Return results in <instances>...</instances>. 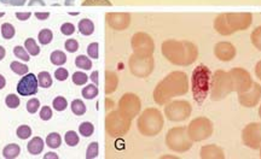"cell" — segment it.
I'll return each mask as SVG.
<instances>
[{
  "label": "cell",
  "instance_id": "1",
  "mask_svg": "<svg viewBox=\"0 0 261 159\" xmlns=\"http://www.w3.org/2000/svg\"><path fill=\"white\" fill-rule=\"evenodd\" d=\"M189 90L188 75L182 71H173L163 79L154 89V100L159 105H166L174 97L187 94Z\"/></svg>",
  "mask_w": 261,
  "mask_h": 159
},
{
  "label": "cell",
  "instance_id": "2",
  "mask_svg": "<svg viewBox=\"0 0 261 159\" xmlns=\"http://www.w3.org/2000/svg\"><path fill=\"white\" fill-rule=\"evenodd\" d=\"M163 57L172 64L179 67H188L195 63L198 57V48L191 41L169 39L162 44Z\"/></svg>",
  "mask_w": 261,
  "mask_h": 159
},
{
  "label": "cell",
  "instance_id": "3",
  "mask_svg": "<svg viewBox=\"0 0 261 159\" xmlns=\"http://www.w3.org/2000/svg\"><path fill=\"white\" fill-rule=\"evenodd\" d=\"M253 22V16L249 12L243 14H221L215 18L214 29L218 33L224 35H231L236 31L246 30L250 27Z\"/></svg>",
  "mask_w": 261,
  "mask_h": 159
},
{
  "label": "cell",
  "instance_id": "4",
  "mask_svg": "<svg viewBox=\"0 0 261 159\" xmlns=\"http://www.w3.org/2000/svg\"><path fill=\"white\" fill-rule=\"evenodd\" d=\"M211 80L212 73L210 68L203 66V64L195 68L191 77V88L194 99L198 104L203 103L210 94Z\"/></svg>",
  "mask_w": 261,
  "mask_h": 159
},
{
  "label": "cell",
  "instance_id": "5",
  "mask_svg": "<svg viewBox=\"0 0 261 159\" xmlns=\"http://www.w3.org/2000/svg\"><path fill=\"white\" fill-rule=\"evenodd\" d=\"M163 123L165 121H163V116L160 110L149 108L144 110L139 116L137 125H138V131L142 135L155 136L162 131Z\"/></svg>",
  "mask_w": 261,
  "mask_h": 159
},
{
  "label": "cell",
  "instance_id": "6",
  "mask_svg": "<svg viewBox=\"0 0 261 159\" xmlns=\"http://www.w3.org/2000/svg\"><path fill=\"white\" fill-rule=\"evenodd\" d=\"M211 98L213 102H219L233 92L232 83L228 71L217 70L211 80Z\"/></svg>",
  "mask_w": 261,
  "mask_h": 159
},
{
  "label": "cell",
  "instance_id": "7",
  "mask_svg": "<svg viewBox=\"0 0 261 159\" xmlns=\"http://www.w3.org/2000/svg\"><path fill=\"white\" fill-rule=\"evenodd\" d=\"M191 138L188 134V129L184 126H175L172 128L167 133L166 136V145L168 146L169 150L178 152V153H184L192 147Z\"/></svg>",
  "mask_w": 261,
  "mask_h": 159
},
{
  "label": "cell",
  "instance_id": "8",
  "mask_svg": "<svg viewBox=\"0 0 261 159\" xmlns=\"http://www.w3.org/2000/svg\"><path fill=\"white\" fill-rule=\"evenodd\" d=\"M130 121L132 119L123 115L120 110L112 111L108 113L106 117V131L108 134L114 138L125 135L130 128Z\"/></svg>",
  "mask_w": 261,
  "mask_h": 159
},
{
  "label": "cell",
  "instance_id": "9",
  "mask_svg": "<svg viewBox=\"0 0 261 159\" xmlns=\"http://www.w3.org/2000/svg\"><path fill=\"white\" fill-rule=\"evenodd\" d=\"M214 126L210 119L205 117H197L191 121L188 126V134L192 141H203L211 138L213 134Z\"/></svg>",
  "mask_w": 261,
  "mask_h": 159
},
{
  "label": "cell",
  "instance_id": "10",
  "mask_svg": "<svg viewBox=\"0 0 261 159\" xmlns=\"http://www.w3.org/2000/svg\"><path fill=\"white\" fill-rule=\"evenodd\" d=\"M191 105L185 100H175L167 104L165 106V115L169 121L172 122H181L190 117L191 115Z\"/></svg>",
  "mask_w": 261,
  "mask_h": 159
},
{
  "label": "cell",
  "instance_id": "11",
  "mask_svg": "<svg viewBox=\"0 0 261 159\" xmlns=\"http://www.w3.org/2000/svg\"><path fill=\"white\" fill-rule=\"evenodd\" d=\"M129 70L133 75L137 77H148L154 70V58L150 57H140L133 53L128 60Z\"/></svg>",
  "mask_w": 261,
  "mask_h": 159
},
{
  "label": "cell",
  "instance_id": "12",
  "mask_svg": "<svg viewBox=\"0 0 261 159\" xmlns=\"http://www.w3.org/2000/svg\"><path fill=\"white\" fill-rule=\"evenodd\" d=\"M130 45H132L135 54L140 57L152 56L155 51L154 41H152L151 37L146 33H137L133 35Z\"/></svg>",
  "mask_w": 261,
  "mask_h": 159
},
{
  "label": "cell",
  "instance_id": "13",
  "mask_svg": "<svg viewBox=\"0 0 261 159\" xmlns=\"http://www.w3.org/2000/svg\"><path fill=\"white\" fill-rule=\"evenodd\" d=\"M231 77V83H232V89L233 92L242 93L246 92L252 87L253 80L250 74L248 73L243 68H233L228 71Z\"/></svg>",
  "mask_w": 261,
  "mask_h": 159
},
{
  "label": "cell",
  "instance_id": "14",
  "mask_svg": "<svg viewBox=\"0 0 261 159\" xmlns=\"http://www.w3.org/2000/svg\"><path fill=\"white\" fill-rule=\"evenodd\" d=\"M140 109H142V103H140L139 97L136 94L126 93L119 100V110L130 119L138 116Z\"/></svg>",
  "mask_w": 261,
  "mask_h": 159
},
{
  "label": "cell",
  "instance_id": "15",
  "mask_svg": "<svg viewBox=\"0 0 261 159\" xmlns=\"http://www.w3.org/2000/svg\"><path fill=\"white\" fill-rule=\"evenodd\" d=\"M242 141L247 147L259 150L261 146V123H249L242 132Z\"/></svg>",
  "mask_w": 261,
  "mask_h": 159
},
{
  "label": "cell",
  "instance_id": "16",
  "mask_svg": "<svg viewBox=\"0 0 261 159\" xmlns=\"http://www.w3.org/2000/svg\"><path fill=\"white\" fill-rule=\"evenodd\" d=\"M261 100V86L259 83L253 82L252 87L246 92L238 93V102L244 108H254Z\"/></svg>",
  "mask_w": 261,
  "mask_h": 159
},
{
  "label": "cell",
  "instance_id": "17",
  "mask_svg": "<svg viewBox=\"0 0 261 159\" xmlns=\"http://www.w3.org/2000/svg\"><path fill=\"white\" fill-rule=\"evenodd\" d=\"M16 88H17V93L22 97L35 96L39 88L38 77L34 74H25L24 77L19 80Z\"/></svg>",
  "mask_w": 261,
  "mask_h": 159
},
{
  "label": "cell",
  "instance_id": "18",
  "mask_svg": "<svg viewBox=\"0 0 261 159\" xmlns=\"http://www.w3.org/2000/svg\"><path fill=\"white\" fill-rule=\"evenodd\" d=\"M106 18L107 23L115 30H125L130 23V15L127 12H109Z\"/></svg>",
  "mask_w": 261,
  "mask_h": 159
},
{
  "label": "cell",
  "instance_id": "19",
  "mask_svg": "<svg viewBox=\"0 0 261 159\" xmlns=\"http://www.w3.org/2000/svg\"><path fill=\"white\" fill-rule=\"evenodd\" d=\"M214 54L221 61H230L236 56V47L230 42H218L214 46Z\"/></svg>",
  "mask_w": 261,
  "mask_h": 159
},
{
  "label": "cell",
  "instance_id": "20",
  "mask_svg": "<svg viewBox=\"0 0 261 159\" xmlns=\"http://www.w3.org/2000/svg\"><path fill=\"white\" fill-rule=\"evenodd\" d=\"M200 157L202 159H224L225 153L219 146L217 145H207L201 148Z\"/></svg>",
  "mask_w": 261,
  "mask_h": 159
},
{
  "label": "cell",
  "instance_id": "21",
  "mask_svg": "<svg viewBox=\"0 0 261 159\" xmlns=\"http://www.w3.org/2000/svg\"><path fill=\"white\" fill-rule=\"evenodd\" d=\"M117 84H119V77L114 71H106V93L112 94L116 90Z\"/></svg>",
  "mask_w": 261,
  "mask_h": 159
},
{
  "label": "cell",
  "instance_id": "22",
  "mask_svg": "<svg viewBox=\"0 0 261 159\" xmlns=\"http://www.w3.org/2000/svg\"><path fill=\"white\" fill-rule=\"evenodd\" d=\"M28 152L33 155L40 154L42 150H44V140L41 138H33L31 141L28 142Z\"/></svg>",
  "mask_w": 261,
  "mask_h": 159
},
{
  "label": "cell",
  "instance_id": "23",
  "mask_svg": "<svg viewBox=\"0 0 261 159\" xmlns=\"http://www.w3.org/2000/svg\"><path fill=\"white\" fill-rule=\"evenodd\" d=\"M79 31L85 37H89V35H92L94 31V24L93 22L89 18H84L79 22Z\"/></svg>",
  "mask_w": 261,
  "mask_h": 159
},
{
  "label": "cell",
  "instance_id": "24",
  "mask_svg": "<svg viewBox=\"0 0 261 159\" xmlns=\"http://www.w3.org/2000/svg\"><path fill=\"white\" fill-rule=\"evenodd\" d=\"M19 152H21V148H19L18 145L10 144L5 146V148L3 150V157L6 159H15L18 157Z\"/></svg>",
  "mask_w": 261,
  "mask_h": 159
},
{
  "label": "cell",
  "instance_id": "25",
  "mask_svg": "<svg viewBox=\"0 0 261 159\" xmlns=\"http://www.w3.org/2000/svg\"><path fill=\"white\" fill-rule=\"evenodd\" d=\"M50 59H51V63L54 64V66L61 67V66H63V64H65V61H67V56H65L64 52H62V51H54L51 53Z\"/></svg>",
  "mask_w": 261,
  "mask_h": 159
},
{
  "label": "cell",
  "instance_id": "26",
  "mask_svg": "<svg viewBox=\"0 0 261 159\" xmlns=\"http://www.w3.org/2000/svg\"><path fill=\"white\" fill-rule=\"evenodd\" d=\"M38 82L39 86L42 87V88H48V87L52 86V77L50 73L47 71H41L38 75Z\"/></svg>",
  "mask_w": 261,
  "mask_h": 159
},
{
  "label": "cell",
  "instance_id": "27",
  "mask_svg": "<svg viewBox=\"0 0 261 159\" xmlns=\"http://www.w3.org/2000/svg\"><path fill=\"white\" fill-rule=\"evenodd\" d=\"M71 111L75 113L76 116H83L85 112H86V105H85L83 100L80 99H75L71 102Z\"/></svg>",
  "mask_w": 261,
  "mask_h": 159
},
{
  "label": "cell",
  "instance_id": "28",
  "mask_svg": "<svg viewBox=\"0 0 261 159\" xmlns=\"http://www.w3.org/2000/svg\"><path fill=\"white\" fill-rule=\"evenodd\" d=\"M24 47L27 48V52L31 56H38L40 53V48H39L37 42L33 38H29L24 41Z\"/></svg>",
  "mask_w": 261,
  "mask_h": 159
},
{
  "label": "cell",
  "instance_id": "29",
  "mask_svg": "<svg viewBox=\"0 0 261 159\" xmlns=\"http://www.w3.org/2000/svg\"><path fill=\"white\" fill-rule=\"evenodd\" d=\"M61 142H62V139L58 133H51V134L47 135L46 145L50 148H58L61 146Z\"/></svg>",
  "mask_w": 261,
  "mask_h": 159
},
{
  "label": "cell",
  "instance_id": "30",
  "mask_svg": "<svg viewBox=\"0 0 261 159\" xmlns=\"http://www.w3.org/2000/svg\"><path fill=\"white\" fill-rule=\"evenodd\" d=\"M98 92H99V90H98V87L96 86V84H89V86L85 87L81 93H83V97L85 99L91 100V99L96 98V97L98 96Z\"/></svg>",
  "mask_w": 261,
  "mask_h": 159
},
{
  "label": "cell",
  "instance_id": "31",
  "mask_svg": "<svg viewBox=\"0 0 261 159\" xmlns=\"http://www.w3.org/2000/svg\"><path fill=\"white\" fill-rule=\"evenodd\" d=\"M75 66L80 69L84 70H90L92 68V61H91L90 58H87L86 56H77L76 59H75Z\"/></svg>",
  "mask_w": 261,
  "mask_h": 159
},
{
  "label": "cell",
  "instance_id": "32",
  "mask_svg": "<svg viewBox=\"0 0 261 159\" xmlns=\"http://www.w3.org/2000/svg\"><path fill=\"white\" fill-rule=\"evenodd\" d=\"M54 39V34L50 29H42V30L38 35V40L41 45H48Z\"/></svg>",
  "mask_w": 261,
  "mask_h": 159
},
{
  "label": "cell",
  "instance_id": "33",
  "mask_svg": "<svg viewBox=\"0 0 261 159\" xmlns=\"http://www.w3.org/2000/svg\"><path fill=\"white\" fill-rule=\"evenodd\" d=\"M64 140H65V144H67L68 146L74 147V146H76L77 144H79L80 139H79V135H77L76 133L73 131H69V132L65 133Z\"/></svg>",
  "mask_w": 261,
  "mask_h": 159
},
{
  "label": "cell",
  "instance_id": "34",
  "mask_svg": "<svg viewBox=\"0 0 261 159\" xmlns=\"http://www.w3.org/2000/svg\"><path fill=\"white\" fill-rule=\"evenodd\" d=\"M10 68H11V70L14 71L15 74H17V75H25V74H28L29 69L25 64L19 63V61H12V63L10 64Z\"/></svg>",
  "mask_w": 261,
  "mask_h": 159
},
{
  "label": "cell",
  "instance_id": "35",
  "mask_svg": "<svg viewBox=\"0 0 261 159\" xmlns=\"http://www.w3.org/2000/svg\"><path fill=\"white\" fill-rule=\"evenodd\" d=\"M15 34H16V30L12 24L4 23L2 25V35L3 38L6 39V40H10V39L14 38Z\"/></svg>",
  "mask_w": 261,
  "mask_h": 159
},
{
  "label": "cell",
  "instance_id": "36",
  "mask_svg": "<svg viewBox=\"0 0 261 159\" xmlns=\"http://www.w3.org/2000/svg\"><path fill=\"white\" fill-rule=\"evenodd\" d=\"M250 40H252V44L259 51H261V25L254 29L252 35H250Z\"/></svg>",
  "mask_w": 261,
  "mask_h": 159
},
{
  "label": "cell",
  "instance_id": "37",
  "mask_svg": "<svg viewBox=\"0 0 261 159\" xmlns=\"http://www.w3.org/2000/svg\"><path fill=\"white\" fill-rule=\"evenodd\" d=\"M79 132H80L81 135L85 136V138H89V136L93 134L94 126H93L92 123L84 122V123H81L80 126H79Z\"/></svg>",
  "mask_w": 261,
  "mask_h": 159
},
{
  "label": "cell",
  "instance_id": "38",
  "mask_svg": "<svg viewBox=\"0 0 261 159\" xmlns=\"http://www.w3.org/2000/svg\"><path fill=\"white\" fill-rule=\"evenodd\" d=\"M52 106H54V109L56 110V111H64L68 106L67 99H65L64 97H57V98H55L54 102H52Z\"/></svg>",
  "mask_w": 261,
  "mask_h": 159
},
{
  "label": "cell",
  "instance_id": "39",
  "mask_svg": "<svg viewBox=\"0 0 261 159\" xmlns=\"http://www.w3.org/2000/svg\"><path fill=\"white\" fill-rule=\"evenodd\" d=\"M16 134L21 140H27L28 138H31L32 135V129L29 128L28 125H19L17 128V132H16Z\"/></svg>",
  "mask_w": 261,
  "mask_h": 159
},
{
  "label": "cell",
  "instance_id": "40",
  "mask_svg": "<svg viewBox=\"0 0 261 159\" xmlns=\"http://www.w3.org/2000/svg\"><path fill=\"white\" fill-rule=\"evenodd\" d=\"M19 98L16 94H9L5 99V104L9 109H17L19 106Z\"/></svg>",
  "mask_w": 261,
  "mask_h": 159
},
{
  "label": "cell",
  "instance_id": "41",
  "mask_svg": "<svg viewBox=\"0 0 261 159\" xmlns=\"http://www.w3.org/2000/svg\"><path fill=\"white\" fill-rule=\"evenodd\" d=\"M87 80H89V76L85 73H83V71H76V73H74L73 82L76 84V86H83V84L87 82Z\"/></svg>",
  "mask_w": 261,
  "mask_h": 159
},
{
  "label": "cell",
  "instance_id": "42",
  "mask_svg": "<svg viewBox=\"0 0 261 159\" xmlns=\"http://www.w3.org/2000/svg\"><path fill=\"white\" fill-rule=\"evenodd\" d=\"M14 54L17 58H19L21 60L29 61V59H31V58H29V54H28L27 50H25V48L22 47V46H16L14 48Z\"/></svg>",
  "mask_w": 261,
  "mask_h": 159
},
{
  "label": "cell",
  "instance_id": "43",
  "mask_svg": "<svg viewBox=\"0 0 261 159\" xmlns=\"http://www.w3.org/2000/svg\"><path fill=\"white\" fill-rule=\"evenodd\" d=\"M98 152H99V147H98L97 142H91L87 147L86 151V158L87 159H93L98 155Z\"/></svg>",
  "mask_w": 261,
  "mask_h": 159
},
{
  "label": "cell",
  "instance_id": "44",
  "mask_svg": "<svg viewBox=\"0 0 261 159\" xmlns=\"http://www.w3.org/2000/svg\"><path fill=\"white\" fill-rule=\"evenodd\" d=\"M40 108V102L37 98H33L31 100H28L27 103V111L29 113H35Z\"/></svg>",
  "mask_w": 261,
  "mask_h": 159
},
{
  "label": "cell",
  "instance_id": "45",
  "mask_svg": "<svg viewBox=\"0 0 261 159\" xmlns=\"http://www.w3.org/2000/svg\"><path fill=\"white\" fill-rule=\"evenodd\" d=\"M64 47L68 52L74 53V52H76L77 50H79V42H77L76 40H74V39H69V40L65 41Z\"/></svg>",
  "mask_w": 261,
  "mask_h": 159
},
{
  "label": "cell",
  "instance_id": "46",
  "mask_svg": "<svg viewBox=\"0 0 261 159\" xmlns=\"http://www.w3.org/2000/svg\"><path fill=\"white\" fill-rule=\"evenodd\" d=\"M98 46L97 42H92V44L89 45V47H87V53H89V56L91 58H93V59H97L98 56H99V52H98Z\"/></svg>",
  "mask_w": 261,
  "mask_h": 159
},
{
  "label": "cell",
  "instance_id": "47",
  "mask_svg": "<svg viewBox=\"0 0 261 159\" xmlns=\"http://www.w3.org/2000/svg\"><path fill=\"white\" fill-rule=\"evenodd\" d=\"M68 76H69V73H68V70L64 69V68H58V69L55 71V77H56V80L58 81H65L68 79Z\"/></svg>",
  "mask_w": 261,
  "mask_h": 159
},
{
  "label": "cell",
  "instance_id": "48",
  "mask_svg": "<svg viewBox=\"0 0 261 159\" xmlns=\"http://www.w3.org/2000/svg\"><path fill=\"white\" fill-rule=\"evenodd\" d=\"M61 31H62V34L65 35V37H69V35H73L74 31H75L74 24H71V23L62 24Z\"/></svg>",
  "mask_w": 261,
  "mask_h": 159
},
{
  "label": "cell",
  "instance_id": "49",
  "mask_svg": "<svg viewBox=\"0 0 261 159\" xmlns=\"http://www.w3.org/2000/svg\"><path fill=\"white\" fill-rule=\"evenodd\" d=\"M52 117V111L48 106H44L40 111V118L42 121H50Z\"/></svg>",
  "mask_w": 261,
  "mask_h": 159
},
{
  "label": "cell",
  "instance_id": "50",
  "mask_svg": "<svg viewBox=\"0 0 261 159\" xmlns=\"http://www.w3.org/2000/svg\"><path fill=\"white\" fill-rule=\"evenodd\" d=\"M84 6H89V5H107L110 6L112 3L108 2V0H86V2L83 3Z\"/></svg>",
  "mask_w": 261,
  "mask_h": 159
},
{
  "label": "cell",
  "instance_id": "51",
  "mask_svg": "<svg viewBox=\"0 0 261 159\" xmlns=\"http://www.w3.org/2000/svg\"><path fill=\"white\" fill-rule=\"evenodd\" d=\"M27 0H0V3L3 4H8L12 6H23Z\"/></svg>",
  "mask_w": 261,
  "mask_h": 159
},
{
  "label": "cell",
  "instance_id": "52",
  "mask_svg": "<svg viewBox=\"0 0 261 159\" xmlns=\"http://www.w3.org/2000/svg\"><path fill=\"white\" fill-rule=\"evenodd\" d=\"M31 16H32L31 12H17V14H16V17H17V19H19V21H27Z\"/></svg>",
  "mask_w": 261,
  "mask_h": 159
},
{
  "label": "cell",
  "instance_id": "53",
  "mask_svg": "<svg viewBox=\"0 0 261 159\" xmlns=\"http://www.w3.org/2000/svg\"><path fill=\"white\" fill-rule=\"evenodd\" d=\"M48 16H50L48 12H37V14H35V17H37L38 19H40V21H44V19L48 18Z\"/></svg>",
  "mask_w": 261,
  "mask_h": 159
},
{
  "label": "cell",
  "instance_id": "54",
  "mask_svg": "<svg viewBox=\"0 0 261 159\" xmlns=\"http://www.w3.org/2000/svg\"><path fill=\"white\" fill-rule=\"evenodd\" d=\"M255 75L259 80H261V60L257 61V64L255 66Z\"/></svg>",
  "mask_w": 261,
  "mask_h": 159
},
{
  "label": "cell",
  "instance_id": "55",
  "mask_svg": "<svg viewBox=\"0 0 261 159\" xmlns=\"http://www.w3.org/2000/svg\"><path fill=\"white\" fill-rule=\"evenodd\" d=\"M45 6V3L42 0H31L29 2V6Z\"/></svg>",
  "mask_w": 261,
  "mask_h": 159
},
{
  "label": "cell",
  "instance_id": "56",
  "mask_svg": "<svg viewBox=\"0 0 261 159\" xmlns=\"http://www.w3.org/2000/svg\"><path fill=\"white\" fill-rule=\"evenodd\" d=\"M58 159V155L56 153H54V152H48L44 155V159Z\"/></svg>",
  "mask_w": 261,
  "mask_h": 159
},
{
  "label": "cell",
  "instance_id": "57",
  "mask_svg": "<svg viewBox=\"0 0 261 159\" xmlns=\"http://www.w3.org/2000/svg\"><path fill=\"white\" fill-rule=\"evenodd\" d=\"M91 80H92L94 84L97 86V84H98V71H93L92 75H91Z\"/></svg>",
  "mask_w": 261,
  "mask_h": 159
},
{
  "label": "cell",
  "instance_id": "58",
  "mask_svg": "<svg viewBox=\"0 0 261 159\" xmlns=\"http://www.w3.org/2000/svg\"><path fill=\"white\" fill-rule=\"evenodd\" d=\"M5 84H6V80H5V77L3 76V75H0V89L4 88Z\"/></svg>",
  "mask_w": 261,
  "mask_h": 159
},
{
  "label": "cell",
  "instance_id": "59",
  "mask_svg": "<svg viewBox=\"0 0 261 159\" xmlns=\"http://www.w3.org/2000/svg\"><path fill=\"white\" fill-rule=\"evenodd\" d=\"M5 54H6V51L5 48L3 46H0V60H3L5 58Z\"/></svg>",
  "mask_w": 261,
  "mask_h": 159
},
{
  "label": "cell",
  "instance_id": "60",
  "mask_svg": "<svg viewBox=\"0 0 261 159\" xmlns=\"http://www.w3.org/2000/svg\"><path fill=\"white\" fill-rule=\"evenodd\" d=\"M64 4L67 6H73L75 4V2H74V0H65Z\"/></svg>",
  "mask_w": 261,
  "mask_h": 159
},
{
  "label": "cell",
  "instance_id": "61",
  "mask_svg": "<svg viewBox=\"0 0 261 159\" xmlns=\"http://www.w3.org/2000/svg\"><path fill=\"white\" fill-rule=\"evenodd\" d=\"M259 116H260V118H261V106H260V109H259Z\"/></svg>",
  "mask_w": 261,
  "mask_h": 159
},
{
  "label": "cell",
  "instance_id": "62",
  "mask_svg": "<svg viewBox=\"0 0 261 159\" xmlns=\"http://www.w3.org/2000/svg\"><path fill=\"white\" fill-rule=\"evenodd\" d=\"M2 16H4V14H3V12H0V17H2Z\"/></svg>",
  "mask_w": 261,
  "mask_h": 159
},
{
  "label": "cell",
  "instance_id": "63",
  "mask_svg": "<svg viewBox=\"0 0 261 159\" xmlns=\"http://www.w3.org/2000/svg\"><path fill=\"white\" fill-rule=\"evenodd\" d=\"M260 157H261V146H260Z\"/></svg>",
  "mask_w": 261,
  "mask_h": 159
}]
</instances>
